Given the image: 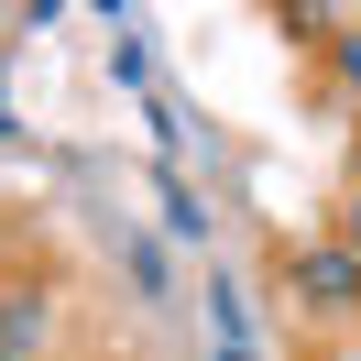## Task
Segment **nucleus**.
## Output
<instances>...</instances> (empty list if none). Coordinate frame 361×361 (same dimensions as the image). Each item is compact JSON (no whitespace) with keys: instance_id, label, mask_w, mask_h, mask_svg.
<instances>
[{"instance_id":"1","label":"nucleus","mask_w":361,"mask_h":361,"mask_svg":"<svg viewBox=\"0 0 361 361\" xmlns=\"http://www.w3.org/2000/svg\"><path fill=\"white\" fill-rule=\"evenodd\" d=\"M295 307L307 317H361V252L350 241H307L295 252Z\"/></svg>"},{"instance_id":"2","label":"nucleus","mask_w":361,"mask_h":361,"mask_svg":"<svg viewBox=\"0 0 361 361\" xmlns=\"http://www.w3.org/2000/svg\"><path fill=\"white\" fill-rule=\"evenodd\" d=\"M44 329H55V295L44 285H11V295H0V361H33Z\"/></svg>"},{"instance_id":"3","label":"nucleus","mask_w":361,"mask_h":361,"mask_svg":"<svg viewBox=\"0 0 361 361\" xmlns=\"http://www.w3.org/2000/svg\"><path fill=\"white\" fill-rule=\"evenodd\" d=\"M329 66H339V88H361V33H339V44H329Z\"/></svg>"},{"instance_id":"4","label":"nucleus","mask_w":361,"mask_h":361,"mask_svg":"<svg viewBox=\"0 0 361 361\" xmlns=\"http://www.w3.org/2000/svg\"><path fill=\"white\" fill-rule=\"evenodd\" d=\"M350 252H361V186H350Z\"/></svg>"},{"instance_id":"5","label":"nucleus","mask_w":361,"mask_h":361,"mask_svg":"<svg viewBox=\"0 0 361 361\" xmlns=\"http://www.w3.org/2000/svg\"><path fill=\"white\" fill-rule=\"evenodd\" d=\"M0 142H11V121H0Z\"/></svg>"}]
</instances>
